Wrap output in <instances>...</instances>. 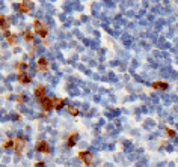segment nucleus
<instances>
[{"label": "nucleus", "instance_id": "nucleus-11", "mask_svg": "<svg viewBox=\"0 0 178 167\" xmlns=\"http://www.w3.org/2000/svg\"><path fill=\"white\" fill-rule=\"evenodd\" d=\"M3 36L6 38V41H8L9 45H15L17 44V36L15 35H11V33L8 32V33H3Z\"/></svg>", "mask_w": 178, "mask_h": 167}, {"label": "nucleus", "instance_id": "nucleus-16", "mask_svg": "<svg viewBox=\"0 0 178 167\" xmlns=\"http://www.w3.org/2000/svg\"><path fill=\"white\" fill-rule=\"evenodd\" d=\"M23 35H24V39H26V41H29V42L33 41V33H32L30 30H26Z\"/></svg>", "mask_w": 178, "mask_h": 167}, {"label": "nucleus", "instance_id": "nucleus-17", "mask_svg": "<svg viewBox=\"0 0 178 167\" xmlns=\"http://www.w3.org/2000/svg\"><path fill=\"white\" fill-rule=\"evenodd\" d=\"M67 110H68L70 115H72V116H78V113H80V111H78V109H76V107H71V105L67 107Z\"/></svg>", "mask_w": 178, "mask_h": 167}, {"label": "nucleus", "instance_id": "nucleus-12", "mask_svg": "<svg viewBox=\"0 0 178 167\" xmlns=\"http://www.w3.org/2000/svg\"><path fill=\"white\" fill-rule=\"evenodd\" d=\"M153 88L157 89V90H166L168 89V83H164V81H154Z\"/></svg>", "mask_w": 178, "mask_h": 167}, {"label": "nucleus", "instance_id": "nucleus-19", "mask_svg": "<svg viewBox=\"0 0 178 167\" xmlns=\"http://www.w3.org/2000/svg\"><path fill=\"white\" fill-rule=\"evenodd\" d=\"M166 134H168L169 137H174L175 132H174V130H169V128H168V130H166Z\"/></svg>", "mask_w": 178, "mask_h": 167}, {"label": "nucleus", "instance_id": "nucleus-2", "mask_svg": "<svg viewBox=\"0 0 178 167\" xmlns=\"http://www.w3.org/2000/svg\"><path fill=\"white\" fill-rule=\"evenodd\" d=\"M24 145H26L24 138H21V137H17V138H15L14 151H15V153H17V155H21V152H23V149H24Z\"/></svg>", "mask_w": 178, "mask_h": 167}, {"label": "nucleus", "instance_id": "nucleus-15", "mask_svg": "<svg viewBox=\"0 0 178 167\" xmlns=\"http://www.w3.org/2000/svg\"><path fill=\"white\" fill-rule=\"evenodd\" d=\"M76 138H77V132H72V134H70V137H68V146H74L76 143Z\"/></svg>", "mask_w": 178, "mask_h": 167}, {"label": "nucleus", "instance_id": "nucleus-20", "mask_svg": "<svg viewBox=\"0 0 178 167\" xmlns=\"http://www.w3.org/2000/svg\"><path fill=\"white\" fill-rule=\"evenodd\" d=\"M35 167H44V164H42V163H38V164H36Z\"/></svg>", "mask_w": 178, "mask_h": 167}, {"label": "nucleus", "instance_id": "nucleus-14", "mask_svg": "<svg viewBox=\"0 0 178 167\" xmlns=\"http://www.w3.org/2000/svg\"><path fill=\"white\" fill-rule=\"evenodd\" d=\"M63 105H65V101L62 98H53V107L55 109H62Z\"/></svg>", "mask_w": 178, "mask_h": 167}, {"label": "nucleus", "instance_id": "nucleus-4", "mask_svg": "<svg viewBox=\"0 0 178 167\" xmlns=\"http://www.w3.org/2000/svg\"><path fill=\"white\" fill-rule=\"evenodd\" d=\"M36 68L39 72H45L48 69V62H47V59H44V57H39L38 60H36Z\"/></svg>", "mask_w": 178, "mask_h": 167}, {"label": "nucleus", "instance_id": "nucleus-10", "mask_svg": "<svg viewBox=\"0 0 178 167\" xmlns=\"http://www.w3.org/2000/svg\"><path fill=\"white\" fill-rule=\"evenodd\" d=\"M35 96L36 98H41V99L45 96V86H42V84L36 86V88H35Z\"/></svg>", "mask_w": 178, "mask_h": 167}, {"label": "nucleus", "instance_id": "nucleus-13", "mask_svg": "<svg viewBox=\"0 0 178 167\" xmlns=\"http://www.w3.org/2000/svg\"><path fill=\"white\" fill-rule=\"evenodd\" d=\"M15 69L18 72H26V69H27V63L26 62H17L15 63Z\"/></svg>", "mask_w": 178, "mask_h": 167}, {"label": "nucleus", "instance_id": "nucleus-6", "mask_svg": "<svg viewBox=\"0 0 178 167\" xmlns=\"http://www.w3.org/2000/svg\"><path fill=\"white\" fill-rule=\"evenodd\" d=\"M32 8H33V3L32 2H20L18 3V9L21 12H30Z\"/></svg>", "mask_w": 178, "mask_h": 167}, {"label": "nucleus", "instance_id": "nucleus-5", "mask_svg": "<svg viewBox=\"0 0 178 167\" xmlns=\"http://www.w3.org/2000/svg\"><path fill=\"white\" fill-rule=\"evenodd\" d=\"M41 105H42V109L47 111V110H51V109H55L53 107V98H48V96H44L41 99Z\"/></svg>", "mask_w": 178, "mask_h": 167}, {"label": "nucleus", "instance_id": "nucleus-7", "mask_svg": "<svg viewBox=\"0 0 178 167\" xmlns=\"http://www.w3.org/2000/svg\"><path fill=\"white\" fill-rule=\"evenodd\" d=\"M36 151L48 153V152H50V146H48V143H47V142H44V140H41V142H38V145H36Z\"/></svg>", "mask_w": 178, "mask_h": 167}, {"label": "nucleus", "instance_id": "nucleus-18", "mask_svg": "<svg viewBox=\"0 0 178 167\" xmlns=\"http://www.w3.org/2000/svg\"><path fill=\"white\" fill-rule=\"evenodd\" d=\"M14 145H15V140H6V142L3 143V148L8 149V148H11V146L14 148Z\"/></svg>", "mask_w": 178, "mask_h": 167}, {"label": "nucleus", "instance_id": "nucleus-9", "mask_svg": "<svg viewBox=\"0 0 178 167\" xmlns=\"http://www.w3.org/2000/svg\"><path fill=\"white\" fill-rule=\"evenodd\" d=\"M17 80H18V83H21V84H27L30 81V77L26 74V72H18Z\"/></svg>", "mask_w": 178, "mask_h": 167}, {"label": "nucleus", "instance_id": "nucleus-1", "mask_svg": "<svg viewBox=\"0 0 178 167\" xmlns=\"http://www.w3.org/2000/svg\"><path fill=\"white\" fill-rule=\"evenodd\" d=\"M33 30L38 36H41V38H45L47 36V33H48V29H47V26H45L44 23H41L39 20H35L33 21Z\"/></svg>", "mask_w": 178, "mask_h": 167}, {"label": "nucleus", "instance_id": "nucleus-8", "mask_svg": "<svg viewBox=\"0 0 178 167\" xmlns=\"http://www.w3.org/2000/svg\"><path fill=\"white\" fill-rule=\"evenodd\" d=\"M0 27H2L3 33H8V27H9V21L5 15H0Z\"/></svg>", "mask_w": 178, "mask_h": 167}, {"label": "nucleus", "instance_id": "nucleus-3", "mask_svg": "<svg viewBox=\"0 0 178 167\" xmlns=\"http://www.w3.org/2000/svg\"><path fill=\"white\" fill-rule=\"evenodd\" d=\"M78 158H80L86 166H89V164L92 163V158H94V157H92L91 152H88V151H82V152H78Z\"/></svg>", "mask_w": 178, "mask_h": 167}]
</instances>
